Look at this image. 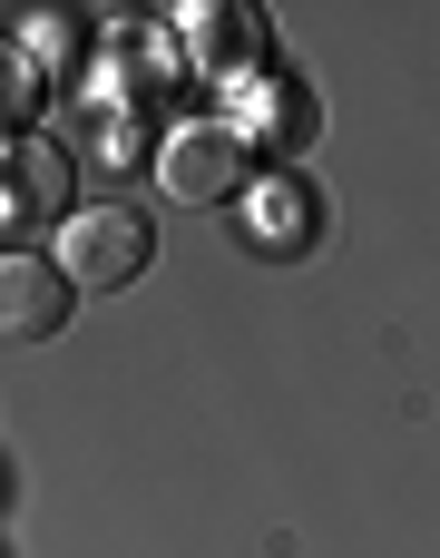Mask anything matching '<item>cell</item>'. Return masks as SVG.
<instances>
[{
    "mask_svg": "<svg viewBox=\"0 0 440 558\" xmlns=\"http://www.w3.org/2000/svg\"><path fill=\"white\" fill-rule=\"evenodd\" d=\"M59 216H69V147L10 137L0 147V226H59Z\"/></svg>",
    "mask_w": 440,
    "mask_h": 558,
    "instance_id": "obj_3",
    "label": "cell"
},
{
    "mask_svg": "<svg viewBox=\"0 0 440 558\" xmlns=\"http://www.w3.org/2000/svg\"><path fill=\"white\" fill-rule=\"evenodd\" d=\"M49 265L69 275V294H127V284L157 265V226H147L137 206H118V196L69 206V216H59V255H49Z\"/></svg>",
    "mask_w": 440,
    "mask_h": 558,
    "instance_id": "obj_1",
    "label": "cell"
},
{
    "mask_svg": "<svg viewBox=\"0 0 440 558\" xmlns=\"http://www.w3.org/2000/svg\"><path fill=\"white\" fill-rule=\"evenodd\" d=\"M29 88H39V69H29V49L0 29V118H20L29 108Z\"/></svg>",
    "mask_w": 440,
    "mask_h": 558,
    "instance_id": "obj_8",
    "label": "cell"
},
{
    "mask_svg": "<svg viewBox=\"0 0 440 558\" xmlns=\"http://www.w3.org/2000/svg\"><path fill=\"white\" fill-rule=\"evenodd\" d=\"M235 128H245V137H255V128H294V137H314V98L274 78V88L255 98V118H235ZM294 137H284V147H294Z\"/></svg>",
    "mask_w": 440,
    "mask_h": 558,
    "instance_id": "obj_7",
    "label": "cell"
},
{
    "mask_svg": "<svg viewBox=\"0 0 440 558\" xmlns=\"http://www.w3.org/2000/svg\"><path fill=\"white\" fill-rule=\"evenodd\" d=\"M245 157H255V137L235 118H186V128L157 137V186L176 206H225L245 186Z\"/></svg>",
    "mask_w": 440,
    "mask_h": 558,
    "instance_id": "obj_2",
    "label": "cell"
},
{
    "mask_svg": "<svg viewBox=\"0 0 440 558\" xmlns=\"http://www.w3.org/2000/svg\"><path fill=\"white\" fill-rule=\"evenodd\" d=\"M304 226H314V206H304V186H255V235L284 255V245H304Z\"/></svg>",
    "mask_w": 440,
    "mask_h": 558,
    "instance_id": "obj_6",
    "label": "cell"
},
{
    "mask_svg": "<svg viewBox=\"0 0 440 558\" xmlns=\"http://www.w3.org/2000/svg\"><path fill=\"white\" fill-rule=\"evenodd\" d=\"M69 275L49 255H0V343H49L69 324Z\"/></svg>",
    "mask_w": 440,
    "mask_h": 558,
    "instance_id": "obj_5",
    "label": "cell"
},
{
    "mask_svg": "<svg viewBox=\"0 0 440 558\" xmlns=\"http://www.w3.org/2000/svg\"><path fill=\"white\" fill-rule=\"evenodd\" d=\"M176 39H186V59L216 69V78H255V69H265V10H245V0H196V10L176 20Z\"/></svg>",
    "mask_w": 440,
    "mask_h": 558,
    "instance_id": "obj_4",
    "label": "cell"
}]
</instances>
